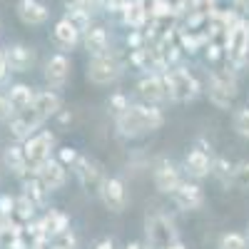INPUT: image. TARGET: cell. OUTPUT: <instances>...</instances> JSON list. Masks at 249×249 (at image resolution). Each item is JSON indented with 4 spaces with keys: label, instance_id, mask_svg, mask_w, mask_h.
<instances>
[{
    "label": "cell",
    "instance_id": "cell-37",
    "mask_svg": "<svg viewBox=\"0 0 249 249\" xmlns=\"http://www.w3.org/2000/svg\"><path fill=\"white\" fill-rule=\"evenodd\" d=\"M15 112H13V107L8 105V100H5V95H0V122H10V117H13Z\"/></svg>",
    "mask_w": 249,
    "mask_h": 249
},
{
    "label": "cell",
    "instance_id": "cell-20",
    "mask_svg": "<svg viewBox=\"0 0 249 249\" xmlns=\"http://www.w3.org/2000/svg\"><path fill=\"white\" fill-rule=\"evenodd\" d=\"M33 110L43 117V120H50V117L60 115V112H62V97H60V92H57V90H50V88L35 92Z\"/></svg>",
    "mask_w": 249,
    "mask_h": 249
},
{
    "label": "cell",
    "instance_id": "cell-40",
    "mask_svg": "<svg viewBox=\"0 0 249 249\" xmlns=\"http://www.w3.org/2000/svg\"><path fill=\"white\" fill-rule=\"evenodd\" d=\"M124 249H147V244H144V242H127Z\"/></svg>",
    "mask_w": 249,
    "mask_h": 249
},
{
    "label": "cell",
    "instance_id": "cell-8",
    "mask_svg": "<svg viewBox=\"0 0 249 249\" xmlns=\"http://www.w3.org/2000/svg\"><path fill=\"white\" fill-rule=\"evenodd\" d=\"M182 170L177 167V164L170 160V157H157L155 162V167H152V182L157 187V192L162 195H172L179 182H182Z\"/></svg>",
    "mask_w": 249,
    "mask_h": 249
},
{
    "label": "cell",
    "instance_id": "cell-27",
    "mask_svg": "<svg viewBox=\"0 0 249 249\" xmlns=\"http://www.w3.org/2000/svg\"><path fill=\"white\" fill-rule=\"evenodd\" d=\"M232 175H234V164L227 157H214L212 160V175L210 177H214L224 190H230V187H232Z\"/></svg>",
    "mask_w": 249,
    "mask_h": 249
},
{
    "label": "cell",
    "instance_id": "cell-41",
    "mask_svg": "<svg viewBox=\"0 0 249 249\" xmlns=\"http://www.w3.org/2000/svg\"><path fill=\"white\" fill-rule=\"evenodd\" d=\"M82 3H85V0H62V5H65V8H70V5H82Z\"/></svg>",
    "mask_w": 249,
    "mask_h": 249
},
{
    "label": "cell",
    "instance_id": "cell-2",
    "mask_svg": "<svg viewBox=\"0 0 249 249\" xmlns=\"http://www.w3.org/2000/svg\"><path fill=\"white\" fill-rule=\"evenodd\" d=\"M237 70H214L207 80V95L210 102L217 110H230L239 95V82H237Z\"/></svg>",
    "mask_w": 249,
    "mask_h": 249
},
{
    "label": "cell",
    "instance_id": "cell-22",
    "mask_svg": "<svg viewBox=\"0 0 249 249\" xmlns=\"http://www.w3.org/2000/svg\"><path fill=\"white\" fill-rule=\"evenodd\" d=\"M115 127H117V135L124 137V140H137V137L147 135V130H144V124H142V120L137 117V112L132 110V105H130L127 112L120 115V117L115 120Z\"/></svg>",
    "mask_w": 249,
    "mask_h": 249
},
{
    "label": "cell",
    "instance_id": "cell-9",
    "mask_svg": "<svg viewBox=\"0 0 249 249\" xmlns=\"http://www.w3.org/2000/svg\"><path fill=\"white\" fill-rule=\"evenodd\" d=\"M70 70H72V62H70L68 53H53L45 60V70H43V77L48 82V88L50 90H62L70 80Z\"/></svg>",
    "mask_w": 249,
    "mask_h": 249
},
{
    "label": "cell",
    "instance_id": "cell-35",
    "mask_svg": "<svg viewBox=\"0 0 249 249\" xmlns=\"http://www.w3.org/2000/svg\"><path fill=\"white\" fill-rule=\"evenodd\" d=\"M13 214H15V197L0 195V217H3V219H13Z\"/></svg>",
    "mask_w": 249,
    "mask_h": 249
},
{
    "label": "cell",
    "instance_id": "cell-33",
    "mask_svg": "<svg viewBox=\"0 0 249 249\" xmlns=\"http://www.w3.org/2000/svg\"><path fill=\"white\" fill-rule=\"evenodd\" d=\"M55 157H57L60 164H65L68 170H72L75 162L80 160V152H77L75 147H70V144H65V147H57V155H55Z\"/></svg>",
    "mask_w": 249,
    "mask_h": 249
},
{
    "label": "cell",
    "instance_id": "cell-3",
    "mask_svg": "<svg viewBox=\"0 0 249 249\" xmlns=\"http://www.w3.org/2000/svg\"><path fill=\"white\" fill-rule=\"evenodd\" d=\"M175 242H179L175 222L164 212H152L144 217V244H147V249H167Z\"/></svg>",
    "mask_w": 249,
    "mask_h": 249
},
{
    "label": "cell",
    "instance_id": "cell-4",
    "mask_svg": "<svg viewBox=\"0 0 249 249\" xmlns=\"http://www.w3.org/2000/svg\"><path fill=\"white\" fill-rule=\"evenodd\" d=\"M124 72V65L120 62V57L115 53H107V55H95L88 60V80L92 85H112L117 82Z\"/></svg>",
    "mask_w": 249,
    "mask_h": 249
},
{
    "label": "cell",
    "instance_id": "cell-10",
    "mask_svg": "<svg viewBox=\"0 0 249 249\" xmlns=\"http://www.w3.org/2000/svg\"><path fill=\"white\" fill-rule=\"evenodd\" d=\"M172 197V202H175V207L177 210H182V212H195V210H202L204 207V190H202V184L199 182H195V179H182L179 182V187L170 195Z\"/></svg>",
    "mask_w": 249,
    "mask_h": 249
},
{
    "label": "cell",
    "instance_id": "cell-19",
    "mask_svg": "<svg viewBox=\"0 0 249 249\" xmlns=\"http://www.w3.org/2000/svg\"><path fill=\"white\" fill-rule=\"evenodd\" d=\"M53 43L60 48V53H65V50H75L80 43H82V33L70 25L65 18H60L57 23L53 25Z\"/></svg>",
    "mask_w": 249,
    "mask_h": 249
},
{
    "label": "cell",
    "instance_id": "cell-14",
    "mask_svg": "<svg viewBox=\"0 0 249 249\" xmlns=\"http://www.w3.org/2000/svg\"><path fill=\"white\" fill-rule=\"evenodd\" d=\"M137 92L142 97V102H150V105H162V102H170L167 88H164L162 72H147L137 80Z\"/></svg>",
    "mask_w": 249,
    "mask_h": 249
},
{
    "label": "cell",
    "instance_id": "cell-1",
    "mask_svg": "<svg viewBox=\"0 0 249 249\" xmlns=\"http://www.w3.org/2000/svg\"><path fill=\"white\" fill-rule=\"evenodd\" d=\"M162 80H164V88H167V95H170V102H195L199 95H202V82L195 77V72H190L182 65H175L170 70L162 72Z\"/></svg>",
    "mask_w": 249,
    "mask_h": 249
},
{
    "label": "cell",
    "instance_id": "cell-29",
    "mask_svg": "<svg viewBox=\"0 0 249 249\" xmlns=\"http://www.w3.org/2000/svg\"><path fill=\"white\" fill-rule=\"evenodd\" d=\"M232 130L242 140H249V105H242L232 112Z\"/></svg>",
    "mask_w": 249,
    "mask_h": 249
},
{
    "label": "cell",
    "instance_id": "cell-34",
    "mask_svg": "<svg viewBox=\"0 0 249 249\" xmlns=\"http://www.w3.org/2000/svg\"><path fill=\"white\" fill-rule=\"evenodd\" d=\"M204 57H207V62H219L222 57H227V55H224V45L212 40V43L204 48Z\"/></svg>",
    "mask_w": 249,
    "mask_h": 249
},
{
    "label": "cell",
    "instance_id": "cell-28",
    "mask_svg": "<svg viewBox=\"0 0 249 249\" xmlns=\"http://www.w3.org/2000/svg\"><path fill=\"white\" fill-rule=\"evenodd\" d=\"M13 219L20 222V224H28V222L37 219V207H35L25 195L15 197V214H13Z\"/></svg>",
    "mask_w": 249,
    "mask_h": 249
},
{
    "label": "cell",
    "instance_id": "cell-24",
    "mask_svg": "<svg viewBox=\"0 0 249 249\" xmlns=\"http://www.w3.org/2000/svg\"><path fill=\"white\" fill-rule=\"evenodd\" d=\"M5 100H8V105L13 107V112H23V110H30L33 107L35 90L30 85H25V82H15V85L8 88Z\"/></svg>",
    "mask_w": 249,
    "mask_h": 249
},
{
    "label": "cell",
    "instance_id": "cell-39",
    "mask_svg": "<svg viewBox=\"0 0 249 249\" xmlns=\"http://www.w3.org/2000/svg\"><path fill=\"white\" fill-rule=\"evenodd\" d=\"M232 10H237L239 15L249 10V0H232Z\"/></svg>",
    "mask_w": 249,
    "mask_h": 249
},
{
    "label": "cell",
    "instance_id": "cell-43",
    "mask_svg": "<svg viewBox=\"0 0 249 249\" xmlns=\"http://www.w3.org/2000/svg\"><path fill=\"white\" fill-rule=\"evenodd\" d=\"M50 249H68V247H62V244H57V242H55V244H50Z\"/></svg>",
    "mask_w": 249,
    "mask_h": 249
},
{
    "label": "cell",
    "instance_id": "cell-31",
    "mask_svg": "<svg viewBox=\"0 0 249 249\" xmlns=\"http://www.w3.org/2000/svg\"><path fill=\"white\" fill-rule=\"evenodd\" d=\"M232 187L242 192H249V160H242L234 164V175H232Z\"/></svg>",
    "mask_w": 249,
    "mask_h": 249
},
{
    "label": "cell",
    "instance_id": "cell-16",
    "mask_svg": "<svg viewBox=\"0 0 249 249\" xmlns=\"http://www.w3.org/2000/svg\"><path fill=\"white\" fill-rule=\"evenodd\" d=\"M35 48L25 45V43H13L5 48V62H8V68L10 72H30L35 68Z\"/></svg>",
    "mask_w": 249,
    "mask_h": 249
},
{
    "label": "cell",
    "instance_id": "cell-44",
    "mask_svg": "<svg viewBox=\"0 0 249 249\" xmlns=\"http://www.w3.org/2000/svg\"><path fill=\"white\" fill-rule=\"evenodd\" d=\"M244 234H247V239H249V224H247V232H244Z\"/></svg>",
    "mask_w": 249,
    "mask_h": 249
},
{
    "label": "cell",
    "instance_id": "cell-38",
    "mask_svg": "<svg viewBox=\"0 0 249 249\" xmlns=\"http://www.w3.org/2000/svg\"><path fill=\"white\" fill-rule=\"evenodd\" d=\"M92 249H117V244L112 237H100V239H95Z\"/></svg>",
    "mask_w": 249,
    "mask_h": 249
},
{
    "label": "cell",
    "instance_id": "cell-17",
    "mask_svg": "<svg viewBox=\"0 0 249 249\" xmlns=\"http://www.w3.org/2000/svg\"><path fill=\"white\" fill-rule=\"evenodd\" d=\"M33 175L43 182L50 192L62 190V187H65V182H68V167H65V164H60L57 157H50L48 162H43Z\"/></svg>",
    "mask_w": 249,
    "mask_h": 249
},
{
    "label": "cell",
    "instance_id": "cell-18",
    "mask_svg": "<svg viewBox=\"0 0 249 249\" xmlns=\"http://www.w3.org/2000/svg\"><path fill=\"white\" fill-rule=\"evenodd\" d=\"M3 164H5V170H10V175H15L20 182L28 179L33 175V167L28 164L25 160V152H23V144L15 142V144H8L5 152H3Z\"/></svg>",
    "mask_w": 249,
    "mask_h": 249
},
{
    "label": "cell",
    "instance_id": "cell-32",
    "mask_svg": "<svg viewBox=\"0 0 249 249\" xmlns=\"http://www.w3.org/2000/svg\"><path fill=\"white\" fill-rule=\"evenodd\" d=\"M130 105L132 102L127 100V95H122V92H115V95H110V100H107V112L117 120L120 115H124L130 110Z\"/></svg>",
    "mask_w": 249,
    "mask_h": 249
},
{
    "label": "cell",
    "instance_id": "cell-15",
    "mask_svg": "<svg viewBox=\"0 0 249 249\" xmlns=\"http://www.w3.org/2000/svg\"><path fill=\"white\" fill-rule=\"evenodd\" d=\"M72 175L77 177V182L82 184V187H92V190H97L100 187V182L105 179L107 175H105V167L95 160V157H90V155H80V160L75 162V167H72Z\"/></svg>",
    "mask_w": 249,
    "mask_h": 249
},
{
    "label": "cell",
    "instance_id": "cell-5",
    "mask_svg": "<svg viewBox=\"0 0 249 249\" xmlns=\"http://www.w3.org/2000/svg\"><path fill=\"white\" fill-rule=\"evenodd\" d=\"M224 55L232 70H242L249 60V20H239V25L227 33L224 37Z\"/></svg>",
    "mask_w": 249,
    "mask_h": 249
},
{
    "label": "cell",
    "instance_id": "cell-42",
    "mask_svg": "<svg viewBox=\"0 0 249 249\" xmlns=\"http://www.w3.org/2000/svg\"><path fill=\"white\" fill-rule=\"evenodd\" d=\"M167 249H187V247H184L182 242H175V244H172V247H167Z\"/></svg>",
    "mask_w": 249,
    "mask_h": 249
},
{
    "label": "cell",
    "instance_id": "cell-36",
    "mask_svg": "<svg viewBox=\"0 0 249 249\" xmlns=\"http://www.w3.org/2000/svg\"><path fill=\"white\" fill-rule=\"evenodd\" d=\"M8 77H10V68L5 62V48H0V85H5Z\"/></svg>",
    "mask_w": 249,
    "mask_h": 249
},
{
    "label": "cell",
    "instance_id": "cell-21",
    "mask_svg": "<svg viewBox=\"0 0 249 249\" xmlns=\"http://www.w3.org/2000/svg\"><path fill=\"white\" fill-rule=\"evenodd\" d=\"M82 45H85L88 55H107L110 53V33L102 25H92L85 35H82Z\"/></svg>",
    "mask_w": 249,
    "mask_h": 249
},
{
    "label": "cell",
    "instance_id": "cell-7",
    "mask_svg": "<svg viewBox=\"0 0 249 249\" xmlns=\"http://www.w3.org/2000/svg\"><path fill=\"white\" fill-rule=\"evenodd\" d=\"M53 150H55V135L50 130H40L30 140L23 142V152H25V160H28V164L33 167V172L43 162H48L53 157Z\"/></svg>",
    "mask_w": 249,
    "mask_h": 249
},
{
    "label": "cell",
    "instance_id": "cell-6",
    "mask_svg": "<svg viewBox=\"0 0 249 249\" xmlns=\"http://www.w3.org/2000/svg\"><path fill=\"white\" fill-rule=\"evenodd\" d=\"M97 197L100 202L105 204V210H110L112 214H120L127 210V204H130V195H127V187H124V182L120 177H105L100 182L97 187Z\"/></svg>",
    "mask_w": 249,
    "mask_h": 249
},
{
    "label": "cell",
    "instance_id": "cell-30",
    "mask_svg": "<svg viewBox=\"0 0 249 249\" xmlns=\"http://www.w3.org/2000/svg\"><path fill=\"white\" fill-rule=\"evenodd\" d=\"M217 249H249V239L242 232H227L219 237Z\"/></svg>",
    "mask_w": 249,
    "mask_h": 249
},
{
    "label": "cell",
    "instance_id": "cell-25",
    "mask_svg": "<svg viewBox=\"0 0 249 249\" xmlns=\"http://www.w3.org/2000/svg\"><path fill=\"white\" fill-rule=\"evenodd\" d=\"M23 195L37 207V210H45L48 199H50V190L40 182L35 175H30L28 179H23Z\"/></svg>",
    "mask_w": 249,
    "mask_h": 249
},
{
    "label": "cell",
    "instance_id": "cell-23",
    "mask_svg": "<svg viewBox=\"0 0 249 249\" xmlns=\"http://www.w3.org/2000/svg\"><path fill=\"white\" fill-rule=\"evenodd\" d=\"M40 227L50 239H57L70 230V217L60 210H45V214L40 217Z\"/></svg>",
    "mask_w": 249,
    "mask_h": 249
},
{
    "label": "cell",
    "instance_id": "cell-26",
    "mask_svg": "<svg viewBox=\"0 0 249 249\" xmlns=\"http://www.w3.org/2000/svg\"><path fill=\"white\" fill-rule=\"evenodd\" d=\"M62 18H65L70 25H75L82 35L92 28V10H88L85 5H70V8H65V15H62Z\"/></svg>",
    "mask_w": 249,
    "mask_h": 249
},
{
    "label": "cell",
    "instance_id": "cell-12",
    "mask_svg": "<svg viewBox=\"0 0 249 249\" xmlns=\"http://www.w3.org/2000/svg\"><path fill=\"white\" fill-rule=\"evenodd\" d=\"M43 122H45V120L30 107V110H23V112H15L8 124H10V135L15 137V142L23 144V142L30 140L35 132L43 130Z\"/></svg>",
    "mask_w": 249,
    "mask_h": 249
},
{
    "label": "cell",
    "instance_id": "cell-11",
    "mask_svg": "<svg viewBox=\"0 0 249 249\" xmlns=\"http://www.w3.org/2000/svg\"><path fill=\"white\" fill-rule=\"evenodd\" d=\"M212 160L214 155L212 152H207L202 147H190V152L184 155V164H182V170L187 175V179H195V182H202L212 175Z\"/></svg>",
    "mask_w": 249,
    "mask_h": 249
},
{
    "label": "cell",
    "instance_id": "cell-13",
    "mask_svg": "<svg viewBox=\"0 0 249 249\" xmlns=\"http://www.w3.org/2000/svg\"><path fill=\"white\" fill-rule=\"evenodd\" d=\"M15 15L23 25L28 28H40L50 20V8L45 0H18L15 3Z\"/></svg>",
    "mask_w": 249,
    "mask_h": 249
}]
</instances>
